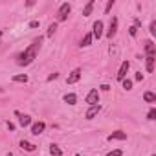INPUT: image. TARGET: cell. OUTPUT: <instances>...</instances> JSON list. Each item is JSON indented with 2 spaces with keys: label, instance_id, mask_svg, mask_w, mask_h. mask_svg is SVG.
<instances>
[{
  "label": "cell",
  "instance_id": "1",
  "mask_svg": "<svg viewBox=\"0 0 156 156\" xmlns=\"http://www.w3.org/2000/svg\"><path fill=\"white\" fill-rule=\"evenodd\" d=\"M42 41H44V37L35 39L22 53H19V55H17V64H19V66H28V64H31V62L37 59V53H39V50H41Z\"/></svg>",
  "mask_w": 156,
  "mask_h": 156
},
{
  "label": "cell",
  "instance_id": "2",
  "mask_svg": "<svg viewBox=\"0 0 156 156\" xmlns=\"http://www.w3.org/2000/svg\"><path fill=\"white\" fill-rule=\"evenodd\" d=\"M70 11H72V6H70L68 2H62L61 8H59V11H57V22H64V20L68 19Z\"/></svg>",
  "mask_w": 156,
  "mask_h": 156
},
{
  "label": "cell",
  "instance_id": "3",
  "mask_svg": "<svg viewBox=\"0 0 156 156\" xmlns=\"http://www.w3.org/2000/svg\"><path fill=\"white\" fill-rule=\"evenodd\" d=\"M85 103H88L90 107L98 105V103H99V90H98V88L88 90V94H87V98H85Z\"/></svg>",
  "mask_w": 156,
  "mask_h": 156
},
{
  "label": "cell",
  "instance_id": "4",
  "mask_svg": "<svg viewBox=\"0 0 156 156\" xmlns=\"http://www.w3.org/2000/svg\"><path fill=\"white\" fill-rule=\"evenodd\" d=\"M103 30H105L103 22H101V20H96V22H94V26H92V31H90V33H92V39H101V37H103V33H105Z\"/></svg>",
  "mask_w": 156,
  "mask_h": 156
},
{
  "label": "cell",
  "instance_id": "5",
  "mask_svg": "<svg viewBox=\"0 0 156 156\" xmlns=\"http://www.w3.org/2000/svg\"><path fill=\"white\" fill-rule=\"evenodd\" d=\"M81 73H83V70H81V68H73V70L70 72V75L66 77V83H68V85H75L77 81L81 79Z\"/></svg>",
  "mask_w": 156,
  "mask_h": 156
},
{
  "label": "cell",
  "instance_id": "6",
  "mask_svg": "<svg viewBox=\"0 0 156 156\" xmlns=\"http://www.w3.org/2000/svg\"><path fill=\"white\" fill-rule=\"evenodd\" d=\"M129 68H130V62L129 61H123L121 62V66H119V70H118V73H116V79L121 83L125 77H127V72H129Z\"/></svg>",
  "mask_w": 156,
  "mask_h": 156
},
{
  "label": "cell",
  "instance_id": "7",
  "mask_svg": "<svg viewBox=\"0 0 156 156\" xmlns=\"http://www.w3.org/2000/svg\"><path fill=\"white\" fill-rule=\"evenodd\" d=\"M116 33H118V19L112 17V20H110V24H108V30H107V37H108V39H114Z\"/></svg>",
  "mask_w": 156,
  "mask_h": 156
},
{
  "label": "cell",
  "instance_id": "8",
  "mask_svg": "<svg viewBox=\"0 0 156 156\" xmlns=\"http://www.w3.org/2000/svg\"><path fill=\"white\" fill-rule=\"evenodd\" d=\"M44 129H46V123H44V121H35V123H31V134H33V136H41V134L44 132Z\"/></svg>",
  "mask_w": 156,
  "mask_h": 156
},
{
  "label": "cell",
  "instance_id": "9",
  "mask_svg": "<svg viewBox=\"0 0 156 156\" xmlns=\"http://www.w3.org/2000/svg\"><path fill=\"white\" fill-rule=\"evenodd\" d=\"M15 116L19 118V123H20V127H30V125H31V118H30L28 114H22V112L15 110Z\"/></svg>",
  "mask_w": 156,
  "mask_h": 156
},
{
  "label": "cell",
  "instance_id": "10",
  "mask_svg": "<svg viewBox=\"0 0 156 156\" xmlns=\"http://www.w3.org/2000/svg\"><path fill=\"white\" fill-rule=\"evenodd\" d=\"M114 140L125 141V140H127V132H123V130H114L112 134H108V141H114Z\"/></svg>",
  "mask_w": 156,
  "mask_h": 156
},
{
  "label": "cell",
  "instance_id": "11",
  "mask_svg": "<svg viewBox=\"0 0 156 156\" xmlns=\"http://www.w3.org/2000/svg\"><path fill=\"white\" fill-rule=\"evenodd\" d=\"M145 55L147 57H154L156 55V44L152 41H147L145 42Z\"/></svg>",
  "mask_w": 156,
  "mask_h": 156
},
{
  "label": "cell",
  "instance_id": "12",
  "mask_svg": "<svg viewBox=\"0 0 156 156\" xmlns=\"http://www.w3.org/2000/svg\"><path fill=\"white\" fill-rule=\"evenodd\" d=\"M99 110H101V107H99V105H94V107H90V108L87 110L85 118H87V119H94V118L99 114Z\"/></svg>",
  "mask_w": 156,
  "mask_h": 156
},
{
  "label": "cell",
  "instance_id": "13",
  "mask_svg": "<svg viewBox=\"0 0 156 156\" xmlns=\"http://www.w3.org/2000/svg\"><path fill=\"white\" fill-rule=\"evenodd\" d=\"M20 149H22V151H26V152H33V151L37 149V145H33V143H30V141L22 140V141H20Z\"/></svg>",
  "mask_w": 156,
  "mask_h": 156
},
{
  "label": "cell",
  "instance_id": "14",
  "mask_svg": "<svg viewBox=\"0 0 156 156\" xmlns=\"http://www.w3.org/2000/svg\"><path fill=\"white\" fill-rule=\"evenodd\" d=\"M28 79H30V77H28L26 73H17V75L11 77V81H13V83H28Z\"/></svg>",
  "mask_w": 156,
  "mask_h": 156
},
{
  "label": "cell",
  "instance_id": "15",
  "mask_svg": "<svg viewBox=\"0 0 156 156\" xmlns=\"http://www.w3.org/2000/svg\"><path fill=\"white\" fill-rule=\"evenodd\" d=\"M92 41H94V39H92V33H87V35L81 39V44H79V46H81V48H88V46L92 44Z\"/></svg>",
  "mask_w": 156,
  "mask_h": 156
},
{
  "label": "cell",
  "instance_id": "16",
  "mask_svg": "<svg viewBox=\"0 0 156 156\" xmlns=\"http://www.w3.org/2000/svg\"><path fill=\"white\" fill-rule=\"evenodd\" d=\"M145 70H147V73H152V70H154V57H145Z\"/></svg>",
  "mask_w": 156,
  "mask_h": 156
},
{
  "label": "cell",
  "instance_id": "17",
  "mask_svg": "<svg viewBox=\"0 0 156 156\" xmlns=\"http://www.w3.org/2000/svg\"><path fill=\"white\" fill-rule=\"evenodd\" d=\"M62 101L68 103V105H75V103H77V96H75L73 92H70V94H66V96L62 98Z\"/></svg>",
  "mask_w": 156,
  "mask_h": 156
},
{
  "label": "cell",
  "instance_id": "18",
  "mask_svg": "<svg viewBox=\"0 0 156 156\" xmlns=\"http://www.w3.org/2000/svg\"><path fill=\"white\" fill-rule=\"evenodd\" d=\"M94 4H96V2H94V0H88V4H87V6L83 8V15H85V17H88V15H92V9H94Z\"/></svg>",
  "mask_w": 156,
  "mask_h": 156
},
{
  "label": "cell",
  "instance_id": "19",
  "mask_svg": "<svg viewBox=\"0 0 156 156\" xmlns=\"http://www.w3.org/2000/svg\"><path fill=\"white\" fill-rule=\"evenodd\" d=\"M50 154H51V156H62V151L59 149V145L51 143V145H50Z\"/></svg>",
  "mask_w": 156,
  "mask_h": 156
},
{
  "label": "cell",
  "instance_id": "20",
  "mask_svg": "<svg viewBox=\"0 0 156 156\" xmlns=\"http://www.w3.org/2000/svg\"><path fill=\"white\" fill-rule=\"evenodd\" d=\"M143 101H145V103H156V96H154L152 92H145V94H143Z\"/></svg>",
  "mask_w": 156,
  "mask_h": 156
},
{
  "label": "cell",
  "instance_id": "21",
  "mask_svg": "<svg viewBox=\"0 0 156 156\" xmlns=\"http://www.w3.org/2000/svg\"><path fill=\"white\" fill-rule=\"evenodd\" d=\"M55 30H57V22H51V24L48 26V31H46V37H53V33H55Z\"/></svg>",
  "mask_w": 156,
  "mask_h": 156
},
{
  "label": "cell",
  "instance_id": "22",
  "mask_svg": "<svg viewBox=\"0 0 156 156\" xmlns=\"http://www.w3.org/2000/svg\"><path fill=\"white\" fill-rule=\"evenodd\" d=\"M147 119H149V121H154V119H156V108H154V107L147 112Z\"/></svg>",
  "mask_w": 156,
  "mask_h": 156
},
{
  "label": "cell",
  "instance_id": "23",
  "mask_svg": "<svg viewBox=\"0 0 156 156\" xmlns=\"http://www.w3.org/2000/svg\"><path fill=\"white\" fill-rule=\"evenodd\" d=\"M121 83H123V88L125 90H132V81L130 79H123Z\"/></svg>",
  "mask_w": 156,
  "mask_h": 156
},
{
  "label": "cell",
  "instance_id": "24",
  "mask_svg": "<svg viewBox=\"0 0 156 156\" xmlns=\"http://www.w3.org/2000/svg\"><path fill=\"white\" fill-rule=\"evenodd\" d=\"M107 156H123V151L121 149H114V151L107 152Z\"/></svg>",
  "mask_w": 156,
  "mask_h": 156
},
{
  "label": "cell",
  "instance_id": "25",
  "mask_svg": "<svg viewBox=\"0 0 156 156\" xmlns=\"http://www.w3.org/2000/svg\"><path fill=\"white\" fill-rule=\"evenodd\" d=\"M149 31H151V35H156V20H152V22H151V28H149Z\"/></svg>",
  "mask_w": 156,
  "mask_h": 156
},
{
  "label": "cell",
  "instance_id": "26",
  "mask_svg": "<svg viewBox=\"0 0 156 156\" xmlns=\"http://www.w3.org/2000/svg\"><path fill=\"white\" fill-rule=\"evenodd\" d=\"M129 33H130V37H136V35H138V28H136V26H130V28H129Z\"/></svg>",
  "mask_w": 156,
  "mask_h": 156
},
{
  "label": "cell",
  "instance_id": "27",
  "mask_svg": "<svg viewBox=\"0 0 156 156\" xmlns=\"http://www.w3.org/2000/svg\"><path fill=\"white\" fill-rule=\"evenodd\" d=\"M112 6H114V0H108V2H107V6H105V13H108V11L112 9Z\"/></svg>",
  "mask_w": 156,
  "mask_h": 156
},
{
  "label": "cell",
  "instance_id": "28",
  "mask_svg": "<svg viewBox=\"0 0 156 156\" xmlns=\"http://www.w3.org/2000/svg\"><path fill=\"white\" fill-rule=\"evenodd\" d=\"M57 77H59V73H57V72H53L51 75H48V81H53V79H57Z\"/></svg>",
  "mask_w": 156,
  "mask_h": 156
},
{
  "label": "cell",
  "instance_id": "29",
  "mask_svg": "<svg viewBox=\"0 0 156 156\" xmlns=\"http://www.w3.org/2000/svg\"><path fill=\"white\" fill-rule=\"evenodd\" d=\"M134 79H136V81H143V73H141V72H138Z\"/></svg>",
  "mask_w": 156,
  "mask_h": 156
},
{
  "label": "cell",
  "instance_id": "30",
  "mask_svg": "<svg viewBox=\"0 0 156 156\" xmlns=\"http://www.w3.org/2000/svg\"><path fill=\"white\" fill-rule=\"evenodd\" d=\"M30 28H39V20H31L30 22Z\"/></svg>",
  "mask_w": 156,
  "mask_h": 156
},
{
  "label": "cell",
  "instance_id": "31",
  "mask_svg": "<svg viewBox=\"0 0 156 156\" xmlns=\"http://www.w3.org/2000/svg\"><path fill=\"white\" fill-rule=\"evenodd\" d=\"M99 88H101V90H103V92H108V90H110V87H108V85H101V87H99Z\"/></svg>",
  "mask_w": 156,
  "mask_h": 156
},
{
  "label": "cell",
  "instance_id": "32",
  "mask_svg": "<svg viewBox=\"0 0 156 156\" xmlns=\"http://www.w3.org/2000/svg\"><path fill=\"white\" fill-rule=\"evenodd\" d=\"M6 125H8V129H9V130H15V125H13V123H11V121H8V123H6Z\"/></svg>",
  "mask_w": 156,
  "mask_h": 156
},
{
  "label": "cell",
  "instance_id": "33",
  "mask_svg": "<svg viewBox=\"0 0 156 156\" xmlns=\"http://www.w3.org/2000/svg\"><path fill=\"white\" fill-rule=\"evenodd\" d=\"M2 35H4V30H0V37H2Z\"/></svg>",
  "mask_w": 156,
  "mask_h": 156
},
{
  "label": "cell",
  "instance_id": "34",
  "mask_svg": "<svg viewBox=\"0 0 156 156\" xmlns=\"http://www.w3.org/2000/svg\"><path fill=\"white\" fill-rule=\"evenodd\" d=\"M6 156H13V154H11V152H8V154H6Z\"/></svg>",
  "mask_w": 156,
  "mask_h": 156
},
{
  "label": "cell",
  "instance_id": "35",
  "mask_svg": "<svg viewBox=\"0 0 156 156\" xmlns=\"http://www.w3.org/2000/svg\"><path fill=\"white\" fill-rule=\"evenodd\" d=\"M151 156H156V154H151Z\"/></svg>",
  "mask_w": 156,
  "mask_h": 156
}]
</instances>
